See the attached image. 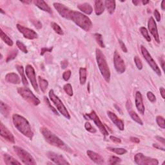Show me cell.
<instances>
[{"label":"cell","mask_w":165,"mask_h":165,"mask_svg":"<svg viewBox=\"0 0 165 165\" xmlns=\"http://www.w3.org/2000/svg\"><path fill=\"white\" fill-rule=\"evenodd\" d=\"M12 121H13L14 126L16 127L17 130L30 139H32L34 133L27 119L20 115L14 114L12 116Z\"/></svg>","instance_id":"6da1fadb"},{"label":"cell","mask_w":165,"mask_h":165,"mask_svg":"<svg viewBox=\"0 0 165 165\" xmlns=\"http://www.w3.org/2000/svg\"><path fill=\"white\" fill-rule=\"evenodd\" d=\"M41 132L43 134L46 141L51 145L58 147V148H61L63 150L71 152V148L61 139L59 138L54 133H52L51 131H50L48 128H45V127L41 128Z\"/></svg>","instance_id":"7a4b0ae2"},{"label":"cell","mask_w":165,"mask_h":165,"mask_svg":"<svg viewBox=\"0 0 165 165\" xmlns=\"http://www.w3.org/2000/svg\"><path fill=\"white\" fill-rule=\"evenodd\" d=\"M71 20H72L77 26L84 31H90L92 27V23L90 19L79 12L72 11Z\"/></svg>","instance_id":"3957f363"},{"label":"cell","mask_w":165,"mask_h":165,"mask_svg":"<svg viewBox=\"0 0 165 165\" xmlns=\"http://www.w3.org/2000/svg\"><path fill=\"white\" fill-rule=\"evenodd\" d=\"M96 54L97 63L99 67L100 72H101L102 76L105 79V81L109 82L110 80V72L109 67L108 64H107L105 57H104L101 50L98 49H96Z\"/></svg>","instance_id":"277c9868"},{"label":"cell","mask_w":165,"mask_h":165,"mask_svg":"<svg viewBox=\"0 0 165 165\" xmlns=\"http://www.w3.org/2000/svg\"><path fill=\"white\" fill-rule=\"evenodd\" d=\"M14 152H16L17 156L19 157V158L21 160L23 163L27 165H36V162L35 161L34 157L31 156V154H29L28 152L25 150L21 148V147L14 146Z\"/></svg>","instance_id":"5b68a950"},{"label":"cell","mask_w":165,"mask_h":165,"mask_svg":"<svg viewBox=\"0 0 165 165\" xmlns=\"http://www.w3.org/2000/svg\"><path fill=\"white\" fill-rule=\"evenodd\" d=\"M49 97L51 101L53 102L54 105L56 106L57 109L59 111L60 113L63 115L65 117H66L67 119H71V116H70V114L69 113V111L67 110L66 107L65 106L63 103L62 102L61 100H60L59 97L55 94L53 90H50Z\"/></svg>","instance_id":"8992f818"},{"label":"cell","mask_w":165,"mask_h":165,"mask_svg":"<svg viewBox=\"0 0 165 165\" xmlns=\"http://www.w3.org/2000/svg\"><path fill=\"white\" fill-rule=\"evenodd\" d=\"M17 92H18L20 96L30 103L34 104L35 106L39 104V99L35 96V95L32 93V91L29 88L20 87V88H17Z\"/></svg>","instance_id":"52a82bcc"},{"label":"cell","mask_w":165,"mask_h":165,"mask_svg":"<svg viewBox=\"0 0 165 165\" xmlns=\"http://www.w3.org/2000/svg\"><path fill=\"white\" fill-rule=\"evenodd\" d=\"M141 51L142 56H143L144 58L146 59L147 63H148V65L150 66L151 68L153 69V71L156 72V73L158 75V76H161V70H160V69L159 68V67L157 65V63H156V62H155L154 59L152 58V56L150 55V54L149 53L148 51H147V49L144 46L141 45Z\"/></svg>","instance_id":"ba28073f"},{"label":"cell","mask_w":165,"mask_h":165,"mask_svg":"<svg viewBox=\"0 0 165 165\" xmlns=\"http://www.w3.org/2000/svg\"><path fill=\"white\" fill-rule=\"evenodd\" d=\"M135 162L139 165H158L159 162L156 159L144 156L141 153L137 154L134 157Z\"/></svg>","instance_id":"9c48e42d"},{"label":"cell","mask_w":165,"mask_h":165,"mask_svg":"<svg viewBox=\"0 0 165 165\" xmlns=\"http://www.w3.org/2000/svg\"><path fill=\"white\" fill-rule=\"evenodd\" d=\"M86 119H92V121H94V123L96 124V126L98 127L100 132L104 135V136H108V132L107 131L106 128H105V126L102 123V122L101 121V120L99 119V117L97 116V114L95 111H92L90 114H86L84 116Z\"/></svg>","instance_id":"30bf717a"},{"label":"cell","mask_w":165,"mask_h":165,"mask_svg":"<svg viewBox=\"0 0 165 165\" xmlns=\"http://www.w3.org/2000/svg\"><path fill=\"white\" fill-rule=\"evenodd\" d=\"M25 74L27 75V76L29 79V81H31L32 86H33L35 91H36L37 92H39L38 85H37V82L36 80V72H35L33 67L31 65H28L26 66Z\"/></svg>","instance_id":"8fae6325"},{"label":"cell","mask_w":165,"mask_h":165,"mask_svg":"<svg viewBox=\"0 0 165 165\" xmlns=\"http://www.w3.org/2000/svg\"><path fill=\"white\" fill-rule=\"evenodd\" d=\"M53 5L54 8L57 10L60 16L64 17V18L71 20V17L73 11L68 8L65 5L60 3H54Z\"/></svg>","instance_id":"7c38bea8"},{"label":"cell","mask_w":165,"mask_h":165,"mask_svg":"<svg viewBox=\"0 0 165 165\" xmlns=\"http://www.w3.org/2000/svg\"><path fill=\"white\" fill-rule=\"evenodd\" d=\"M114 63L116 71L119 74H122L125 72L126 66L124 60L121 58L117 51H115L114 56Z\"/></svg>","instance_id":"4fadbf2b"},{"label":"cell","mask_w":165,"mask_h":165,"mask_svg":"<svg viewBox=\"0 0 165 165\" xmlns=\"http://www.w3.org/2000/svg\"><path fill=\"white\" fill-rule=\"evenodd\" d=\"M47 156L49 159H51L52 161H53L54 163L57 164H70L66 159L61 154L52 152H49L47 153Z\"/></svg>","instance_id":"5bb4252c"},{"label":"cell","mask_w":165,"mask_h":165,"mask_svg":"<svg viewBox=\"0 0 165 165\" xmlns=\"http://www.w3.org/2000/svg\"><path fill=\"white\" fill-rule=\"evenodd\" d=\"M16 27L18 31L23 35L25 38L28 39H34L37 37V34L33 30L21 26L19 24H17Z\"/></svg>","instance_id":"9a60e30c"},{"label":"cell","mask_w":165,"mask_h":165,"mask_svg":"<svg viewBox=\"0 0 165 165\" xmlns=\"http://www.w3.org/2000/svg\"><path fill=\"white\" fill-rule=\"evenodd\" d=\"M148 27L150 32L152 36H153V37H154L156 41H157V43H159L160 42V39H159V36L158 34V31H157V27L156 25V21H155L154 19L152 17H150V19L148 20Z\"/></svg>","instance_id":"2e32d148"},{"label":"cell","mask_w":165,"mask_h":165,"mask_svg":"<svg viewBox=\"0 0 165 165\" xmlns=\"http://www.w3.org/2000/svg\"><path fill=\"white\" fill-rule=\"evenodd\" d=\"M0 134H1V136L4 139H5L7 141L11 142L12 143L15 142L14 136L9 130V129L5 126H4V124L2 122H1V124H0Z\"/></svg>","instance_id":"e0dca14e"},{"label":"cell","mask_w":165,"mask_h":165,"mask_svg":"<svg viewBox=\"0 0 165 165\" xmlns=\"http://www.w3.org/2000/svg\"><path fill=\"white\" fill-rule=\"evenodd\" d=\"M107 114H108V116L109 117V118L110 119L112 122H113V123L120 130H121V131L124 130V122H122V120L119 119L116 115L112 112H110V111L107 112Z\"/></svg>","instance_id":"ac0fdd59"},{"label":"cell","mask_w":165,"mask_h":165,"mask_svg":"<svg viewBox=\"0 0 165 165\" xmlns=\"http://www.w3.org/2000/svg\"><path fill=\"white\" fill-rule=\"evenodd\" d=\"M135 102L137 110L139 112L140 114H144L145 108H144L143 101H142V97L141 92L137 91L136 93V98H135Z\"/></svg>","instance_id":"d6986e66"},{"label":"cell","mask_w":165,"mask_h":165,"mask_svg":"<svg viewBox=\"0 0 165 165\" xmlns=\"http://www.w3.org/2000/svg\"><path fill=\"white\" fill-rule=\"evenodd\" d=\"M86 154L88 155V156L90 157L92 161H93L94 162H96V164H102L104 163V159L101 155L96 153L93 151L88 150L86 152Z\"/></svg>","instance_id":"ffe728a7"},{"label":"cell","mask_w":165,"mask_h":165,"mask_svg":"<svg viewBox=\"0 0 165 165\" xmlns=\"http://www.w3.org/2000/svg\"><path fill=\"white\" fill-rule=\"evenodd\" d=\"M34 3L36 5V6L38 7L39 9H41L45 12H49L50 14L52 13L51 7H50L46 2L43 1V0H36V1H34Z\"/></svg>","instance_id":"44dd1931"},{"label":"cell","mask_w":165,"mask_h":165,"mask_svg":"<svg viewBox=\"0 0 165 165\" xmlns=\"http://www.w3.org/2000/svg\"><path fill=\"white\" fill-rule=\"evenodd\" d=\"M105 6H104V1L101 0H97L95 1V12L97 16H100L104 11Z\"/></svg>","instance_id":"7402d4cb"},{"label":"cell","mask_w":165,"mask_h":165,"mask_svg":"<svg viewBox=\"0 0 165 165\" xmlns=\"http://www.w3.org/2000/svg\"><path fill=\"white\" fill-rule=\"evenodd\" d=\"M5 80L9 82L12 84H19L21 82L19 77L15 73L7 74L5 76Z\"/></svg>","instance_id":"603a6c76"},{"label":"cell","mask_w":165,"mask_h":165,"mask_svg":"<svg viewBox=\"0 0 165 165\" xmlns=\"http://www.w3.org/2000/svg\"><path fill=\"white\" fill-rule=\"evenodd\" d=\"M77 8H78L80 11H82L86 14L90 15L92 14L93 9H92V6L88 3H84L82 4H79L77 5Z\"/></svg>","instance_id":"cb8c5ba5"},{"label":"cell","mask_w":165,"mask_h":165,"mask_svg":"<svg viewBox=\"0 0 165 165\" xmlns=\"http://www.w3.org/2000/svg\"><path fill=\"white\" fill-rule=\"evenodd\" d=\"M104 6L108 11L109 14H113L116 9V1L113 0H106L104 1Z\"/></svg>","instance_id":"d4e9b609"},{"label":"cell","mask_w":165,"mask_h":165,"mask_svg":"<svg viewBox=\"0 0 165 165\" xmlns=\"http://www.w3.org/2000/svg\"><path fill=\"white\" fill-rule=\"evenodd\" d=\"M4 161L7 165L11 164H21V162L17 161L16 159H14L13 157H12L9 154H4L3 156Z\"/></svg>","instance_id":"484cf974"},{"label":"cell","mask_w":165,"mask_h":165,"mask_svg":"<svg viewBox=\"0 0 165 165\" xmlns=\"http://www.w3.org/2000/svg\"><path fill=\"white\" fill-rule=\"evenodd\" d=\"M87 71L85 68H80L79 69V81L81 84H84L86 81Z\"/></svg>","instance_id":"4316f807"},{"label":"cell","mask_w":165,"mask_h":165,"mask_svg":"<svg viewBox=\"0 0 165 165\" xmlns=\"http://www.w3.org/2000/svg\"><path fill=\"white\" fill-rule=\"evenodd\" d=\"M0 110H1V113L5 117H7L9 116V112L11 111V108L5 103H4L3 101H1V102H0Z\"/></svg>","instance_id":"83f0119b"},{"label":"cell","mask_w":165,"mask_h":165,"mask_svg":"<svg viewBox=\"0 0 165 165\" xmlns=\"http://www.w3.org/2000/svg\"><path fill=\"white\" fill-rule=\"evenodd\" d=\"M16 69L17 70V71L19 72V74L21 75V80H22V82H23V84L25 86H27L28 85V81H27V80L26 79V77H25V72H24L23 67L22 66H20V65H16Z\"/></svg>","instance_id":"f1b7e54d"},{"label":"cell","mask_w":165,"mask_h":165,"mask_svg":"<svg viewBox=\"0 0 165 165\" xmlns=\"http://www.w3.org/2000/svg\"><path fill=\"white\" fill-rule=\"evenodd\" d=\"M0 36H1V38L2 39V40H3L7 45H8L9 46L11 47L13 45L14 43L12 40L10 38V37L7 36L3 31H1V32H0Z\"/></svg>","instance_id":"f546056e"},{"label":"cell","mask_w":165,"mask_h":165,"mask_svg":"<svg viewBox=\"0 0 165 165\" xmlns=\"http://www.w3.org/2000/svg\"><path fill=\"white\" fill-rule=\"evenodd\" d=\"M38 81H39L40 88H41V91L43 92H45L46 90L47 89V87H48V85H49L48 81H47L45 79L41 78V77H38Z\"/></svg>","instance_id":"4dcf8cb0"},{"label":"cell","mask_w":165,"mask_h":165,"mask_svg":"<svg viewBox=\"0 0 165 165\" xmlns=\"http://www.w3.org/2000/svg\"><path fill=\"white\" fill-rule=\"evenodd\" d=\"M128 112H129L130 116L132 119H133L134 121H136L138 124H141V125H142V124H143V122H142V121H141V118H140L139 116L136 113V112L133 110H130Z\"/></svg>","instance_id":"1f68e13d"},{"label":"cell","mask_w":165,"mask_h":165,"mask_svg":"<svg viewBox=\"0 0 165 165\" xmlns=\"http://www.w3.org/2000/svg\"><path fill=\"white\" fill-rule=\"evenodd\" d=\"M140 32L142 34V36L146 39L147 41L150 42L151 41V37L150 36V35L148 34V32L147 31V29L145 28V27H142L140 28Z\"/></svg>","instance_id":"d6a6232c"},{"label":"cell","mask_w":165,"mask_h":165,"mask_svg":"<svg viewBox=\"0 0 165 165\" xmlns=\"http://www.w3.org/2000/svg\"><path fill=\"white\" fill-rule=\"evenodd\" d=\"M108 149L110 151L114 152V153H116V154H118V155L125 154L127 152V151L125 149L121 148H111V147H109Z\"/></svg>","instance_id":"836d02e7"},{"label":"cell","mask_w":165,"mask_h":165,"mask_svg":"<svg viewBox=\"0 0 165 165\" xmlns=\"http://www.w3.org/2000/svg\"><path fill=\"white\" fill-rule=\"evenodd\" d=\"M51 27L53 29L54 31L56 32L57 34H58L59 35H63V31L62 29L60 27L58 24H57L54 22H52L51 23Z\"/></svg>","instance_id":"e575fe53"},{"label":"cell","mask_w":165,"mask_h":165,"mask_svg":"<svg viewBox=\"0 0 165 165\" xmlns=\"http://www.w3.org/2000/svg\"><path fill=\"white\" fill-rule=\"evenodd\" d=\"M94 36L96 37V39L99 45L101 47V48H104L105 46H104V44L103 43V40H102V37L101 34H100L99 33H96L94 34Z\"/></svg>","instance_id":"d590c367"},{"label":"cell","mask_w":165,"mask_h":165,"mask_svg":"<svg viewBox=\"0 0 165 165\" xmlns=\"http://www.w3.org/2000/svg\"><path fill=\"white\" fill-rule=\"evenodd\" d=\"M63 89L69 96H73V90H72V87L71 84L67 83L66 84H65L63 86Z\"/></svg>","instance_id":"8d00e7d4"},{"label":"cell","mask_w":165,"mask_h":165,"mask_svg":"<svg viewBox=\"0 0 165 165\" xmlns=\"http://www.w3.org/2000/svg\"><path fill=\"white\" fill-rule=\"evenodd\" d=\"M156 121L159 126L161 127V128L162 129L165 128V122H164V117H162V116H157L156 117Z\"/></svg>","instance_id":"74e56055"},{"label":"cell","mask_w":165,"mask_h":165,"mask_svg":"<svg viewBox=\"0 0 165 165\" xmlns=\"http://www.w3.org/2000/svg\"><path fill=\"white\" fill-rule=\"evenodd\" d=\"M16 45L17 47H18V49L19 50H21L23 53H25V54L28 53V50H27V47L22 42L19 41V40H17V41H16Z\"/></svg>","instance_id":"f35d334b"},{"label":"cell","mask_w":165,"mask_h":165,"mask_svg":"<svg viewBox=\"0 0 165 165\" xmlns=\"http://www.w3.org/2000/svg\"><path fill=\"white\" fill-rule=\"evenodd\" d=\"M121 162V159L116 156H112L109 159L110 164H117Z\"/></svg>","instance_id":"ab89813d"},{"label":"cell","mask_w":165,"mask_h":165,"mask_svg":"<svg viewBox=\"0 0 165 165\" xmlns=\"http://www.w3.org/2000/svg\"><path fill=\"white\" fill-rule=\"evenodd\" d=\"M17 54V50H14L13 52H11L10 54L8 56H7V63H8L10 61H12V59H14L16 58V57Z\"/></svg>","instance_id":"60d3db41"},{"label":"cell","mask_w":165,"mask_h":165,"mask_svg":"<svg viewBox=\"0 0 165 165\" xmlns=\"http://www.w3.org/2000/svg\"><path fill=\"white\" fill-rule=\"evenodd\" d=\"M84 127H85V129L87 131L89 132H91V133H96L97 132L96 130L95 129L93 126L91 125V124L88 122H86L85 124H84Z\"/></svg>","instance_id":"b9f144b4"},{"label":"cell","mask_w":165,"mask_h":165,"mask_svg":"<svg viewBox=\"0 0 165 165\" xmlns=\"http://www.w3.org/2000/svg\"><path fill=\"white\" fill-rule=\"evenodd\" d=\"M134 62L135 63H136V65L137 67V69L139 70H141L142 69V62L141 61V59H140L137 56L134 57Z\"/></svg>","instance_id":"7bdbcfd3"},{"label":"cell","mask_w":165,"mask_h":165,"mask_svg":"<svg viewBox=\"0 0 165 165\" xmlns=\"http://www.w3.org/2000/svg\"><path fill=\"white\" fill-rule=\"evenodd\" d=\"M147 97H148L149 101H151L152 102H154L156 101V97L152 92H147Z\"/></svg>","instance_id":"ee69618b"},{"label":"cell","mask_w":165,"mask_h":165,"mask_svg":"<svg viewBox=\"0 0 165 165\" xmlns=\"http://www.w3.org/2000/svg\"><path fill=\"white\" fill-rule=\"evenodd\" d=\"M71 76V71H70V70L65 71L63 74V78L65 81H69Z\"/></svg>","instance_id":"f6af8a7d"},{"label":"cell","mask_w":165,"mask_h":165,"mask_svg":"<svg viewBox=\"0 0 165 165\" xmlns=\"http://www.w3.org/2000/svg\"><path fill=\"white\" fill-rule=\"evenodd\" d=\"M154 14L155 16V17H156V19L157 21H161V14L159 12V11H157V9H156L154 12Z\"/></svg>","instance_id":"bcb514c9"},{"label":"cell","mask_w":165,"mask_h":165,"mask_svg":"<svg viewBox=\"0 0 165 165\" xmlns=\"http://www.w3.org/2000/svg\"><path fill=\"white\" fill-rule=\"evenodd\" d=\"M119 45H120V46H121V48L122 49V51H123L124 52H127V49H126V47L125 46V45H124V43L122 42L121 39H119Z\"/></svg>","instance_id":"7dc6e473"},{"label":"cell","mask_w":165,"mask_h":165,"mask_svg":"<svg viewBox=\"0 0 165 165\" xmlns=\"http://www.w3.org/2000/svg\"><path fill=\"white\" fill-rule=\"evenodd\" d=\"M45 101L47 102V103H48V104H49V106H50V108H51V109L52 110V111H53L54 113H55V114H57V115H59L58 114V113H57V112L56 110V109L55 108H54V107L53 106H52L51 105V104H50V102H49V99H47V97H45Z\"/></svg>","instance_id":"c3c4849f"},{"label":"cell","mask_w":165,"mask_h":165,"mask_svg":"<svg viewBox=\"0 0 165 165\" xmlns=\"http://www.w3.org/2000/svg\"><path fill=\"white\" fill-rule=\"evenodd\" d=\"M52 47H51V48H43V49H41V56H43L44 54L45 53H46L47 52H52Z\"/></svg>","instance_id":"681fc988"},{"label":"cell","mask_w":165,"mask_h":165,"mask_svg":"<svg viewBox=\"0 0 165 165\" xmlns=\"http://www.w3.org/2000/svg\"><path fill=\"white\" fill-rule=\"evenodd\" d=\"M110 139L112 141H114L115 142H117V143H120V142H121V139H119V138H117L116 137H114V136H110Z\"/></svg>","instance_id":"f907efd6"},{"label":"cell","mask_w":165,"mask_h":165,"mask_svg":"<svg viewBox=\"0 0 165 165\" xmlns=\"http://www.w3.org/2000/svg\"><path fill=\"white\" fill-rule=\"evenodd\" d=\"M34 24L35 27H36V28L38 29H41L42 27V24L40 23L39 21H37L36 20V21H35V22H34Z\"/></svg>","instance_id":"816d5d0a"},{"label":"cell","mask_w":165,"mask_h":165,"mask_svg":"<svg viewBox=\"0 0 165 165\" xmlns=\"http://www.w3.org/2000/svg\"><path fill=\"white\" fill-rule=\"evenodd\" d=\"M160 93H161V95L162 98L164 99L165 98V90L163 87H161V88H160Z\"/></svg>","instance_id":"f5cc1de1"},{"label":"cell","mask_w":165,"mask_h":165,"mask_svg":"<svg viewBox=\"0 0 165 165\" xmlns=\"http://www.w3.org/2000/svg\"><path fill=\"white\" fill-rule=\"evenodd\" d=\"M130 141L133 142H135V143H139L140 142V140L137 138V137H130Z\"/></svg>","instance_id":"db71d44e"},{"label":"cell","mask_w":165,"mask_h":165,"mask_svg":"<svg viewBox=\"0 0 165 165\" xmlns=\"http://www.w3.org/2000/svg\"><path fill=\"white\" fill-rule=\"evenodd\" d=\"M153 146L155 147V148H157V149H160V150H162V151H164V148H162V147H161V146H159L158 144H153Z\"/></svg>","instance_id":"11a10c76"},{"label":"cell","mask_w":165,"mask_h":165,"mask_svg":"<svg viewBox=\"0 0 165 165\" xmlns=\"http://www.w3.org/2000/svg\"><path fill=\"white\" fill-rule=\"evenodd\" d=\"M156 139L158 140V141H161L162 144H164V139L162 138L161 137H159V136H156Z\"/></svg>","instance_id":"9f6ffc18"},{"label":"cell","mask_w":165,"mask_h":165,"mask_svg":"<svg viewBox=\"0 0 165 165\" xmlns=\"http://www.w3.org/2000/svg\"><path fill=\"white\" fill-rule=\"evenodd\" d=\"M68 65V62L67 61H63L61 63V67L63 69H65L66 67Z\"/></svg>","instance_id":"6f0895ef"},{"label":"cell","mask_w":165,"mask_h":165,"mask_svg":"<svg viewBox=\"0 0 165 165\" xmlns=\"http://www.w3.org/2000/svg\"><path fill=\"white\" fill-rule=\"evenodd\" d=\"M161 9L162 11H164L165 10V1L163 0V1H162L161 2Z\"/></svg>","instance_id":"680465c9"},{"label":"cell","mask_w":165,"mask_h":165,"mask_svg":"<svg viewBox=\"0 0 165 165\" xmlns=\"http://www.w3.org/2000/svg\"><path fill=\"white\" fill-rule=\"evenodd\" d=\"M160 61H161L162 69V70H163V71H164V60H163V59H161V60H160Z\"/></svg>","instance_id":"91938a15"},{"label":"cell","mask_w":165,"mask_h":165,"mask_svg":"<svg viewBox=\"0 0 165 165\" xmlns=\"http://www.w3.org/2000/svg\"><path fill=\"white\" fill-rule=\"evenodd\" d=\"M132 3H133L135 5H138V4L139 3V1H132Z\"/></svg>","instance_id":"94428289"},{"label":"cell","mask_w":165,"mask_h":165,"mask_svg":"<svg viewBox=\"0 0 165 165\" xmlns=\"http://www.w3.org/2000/svg\"><path fill=\"white\" fill-rule=\"evenodd\" d=\"M149 1H142V4L144 5H146V4H148V3H149Z\"/></svg>","instance_id":"6125c7cd"},{"label":"cell","mask_w":165,"mask_h":165,"mask_svg":"<svg viewBox=\"0 0 165 165\" xmlns=\"http://www.w3.org/2000/svg\"><path fill=\"white\" fill-rule=\"evenodd\" d=\"M22 3H26V4H30V3H31V2L32 1H21Z\"/></svg>","instance_id":"be15d7a7"},{"label":"cell","mask_w":165,"mask_h":165,"mask_svg":"<svg viewBox=\"0 0 165 165\" xmlns=\"http://www.w3.org/2000/svg\"><path fill=\"white\" fill-rule=\"evenodd\" d=\"M0 11H1V13H2V14H4V12L3 11V10H2L1 9H0Z\"/></svg>","instance_id":"e7e4bbea"}]
</instances>
